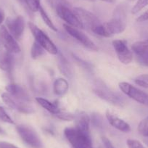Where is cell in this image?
<instances>
[{"mask_svg": "<svg viewBox=\"0 0 148 148\" xmlns=\"http://www.w3.org/2000/svg\"><path fill=\"white\" fill-rule=\"evenodd\" d=\"M14 58L12 53L8 52L0 54V68L7 72H10L12 69Z\"/></svg>", "mask_w": 148, "mask_h": 148, "instance_id": "obj_17", "label": "cell"}, {"mask_svg": "<svg viewBox=\"0 0 148 148\" xmlns=\"http://www.w3.org/2000/svg\"><path fill=\"white\" fill-rule=\"evenodd\" d=\"M64 134L73 148H93L90 134L83 133L75 127L65 128Z\"/></svg>", "mask_w": 148, "mask_h": 148, "instance_id": "obj_1", "label": "cell"}, {"mask_svg": "<svg viewBox=\"0 0 148 148\" xmlns=\"http://www.w3.org/2000/svg\"><path fill=\"white\" fill-rule=\"evenodd\" d=\"M119 88L125 95L129 96L132 99L142 105L148 106L147 93L140 90L127 82H121L119 84Z\"/></svg>", "mask_w": 148, "mask_h": 148, "instance_id": "obj_4", "label": "cell"}, {"mask_svg": "<svg viewBox=\"0 0 148 148\" xmlns=\"http://www.w3.org/2000/svg\"><path fill=\"white\" fill-rule=\"evenodd\" d=\"M73 12L80 21L83 28H89L92 31L95 27L100 24V21L97 17L87 10L77 7L74 8Z\"/></svg>", "mask_w": 148, "mask_h": 148, "instance_id": "obj_5", "label": "cell"}, {"mask_svg": "<svg viewBox=\"0 0 148 148\" xmlns=\"http://www.w3.org/2000/svg\"><path fill=\"white\" fill-rule=\"evenodd\" d=\"M0 42L2 43L7 52L12 54L19 53L21 47L18 45L16 39L9 32L5 25L0 27Z\"/></svg>", "mask_w": 148, "mask_h": 148, "instance_id": "obj_6", "label": "cell"}, {"mask_svg": "<svg viewBox=\"0 0 148 148\" xmlns=\"http://www.w3.org/2000/svg\"><path fill=\"white\" fill-rule=\"evenodd\" d=\"M2 99L10 108L15 110L23 113H31L34 110L32 107L26 104V102H20L12 98L8 93H3L2 95Z\"/></svg>", "mask_w": 148, "mask_h": 148, "instance_id": "obj_12", "label": "cell"}, {"mask_svg": "<svg viewBox=\"0 0 148 148\" xmlns=\"http://www.w3.org/2000/svg\"><path fill=\"white\" fill-rule=\"evenodd\" d=\"M39 12H40V15H41V16H42V20H43L44 22L45 23V24H46V25H47L49 28H51L52 31H58V28H56V26L55 25V24L52 23V20L49 18V15H47V12L43 9V8H42V7H41V8H39Z\"/></svg>", "mask_w": 148, "mask_h": 148, "instance_id": "obj_22", "label": "cell"}, {"mask_svg": "<svg viewBox=\"0 0 148 148\" xmlns=\"http://www.w3.org/2000/svg\"><path fill=\"white\" fill-rule=\"evenodd\" d=\"M134 82L136 84L144 88L148 89V74H142L135 78Z\"/></svg>", "mask_w": 148, "mask_h": 148, "instance_id": "obj_28", "label": "cell"}, {"mask_svg": "<svg viewBox=\"0 0 148 148\" xmlns=\"http://www.w3.org/2000/svg\"><path fill=\"white\" fill-rule=\"evenodd\" d=\"M8 93L15 100L20 102H28L30 101L29 95L23 86L15 84H10L6 86Z\"/></svg>", "mask_w": 148, "mask_h": 148, "instance_id": "obj_14", "label": "cell"}, {"mask_svg": "<svg viewBox=\"0 0 148 148\" xmlns=\"http://www.w3.org/2000/svg\"><path fill=\"white\" fill-rule=\"evenodd\" d=\"M107 37H111L112 36L123 33L126 29V23L121 18H113L108 22L103 23Z\"/></svg>", "mask_w": 148, "mask_h": 148, "instance_id": "obj_11", "label": "cell"}, {"mask_svg": "<svg viewBox=\"0 0 148 148\" xmlns=\"http://www.w3.org/2000/svg\"><path fill=\"white\" fill-rule=\"evenodd\" d=\"M0 148H19L17 146L14 145L8 142H2L0 141Z\"/></svg>", "mask_w": 148, "mask_h": 148, "instance_id": "obj_34", "label": "cell"}, {"mask_svg": "<svg viewBox=\"0 0 148 148\" xmlns=\"http://www.w3.org/2000/svg\"><path fill=\"white\" fill-rule=\"evenodd\" d=\"M0 120L3 122H5V123H11V124H13L14 123L13 120L8 114L5 110L1 106H0Z\"/></svg>", "mask_w": 148, "mask_h": 148, "instance_id": "obj_30", "label": "cell"}, {"mask_svg": "<svg viewBox=\"0 0 148 148\" xmlns=\"http://www.w3.org/2000/svg\"><path fill=\"white\" fill-rule=\"evenodd\" d=\"M106 118L110 124L119 131L124 132V133H128L131 131V127L129 123H127L123 119H120L117 116L113 114V113H111L110 111H106Z\"/></svg>", "mask_w": 148, "mask_h": 148, "instance_id": "obj_15", "label": "cell"}, {"mask_svg": "<svg viewBox=\"0 0 148 148\" xmlns=\"http://www.w3.org/2000/svg\"><path fill=\"white\" fill-rule=\"evenodd\" d=\"M44 53H45V49L36 42H34L31 50V58L33 59H37V58H40L42 55H43Z\"/></svg>", "mask_w": 148, "mask_h": 148, "instance_id": "obj_21", "label": "cell"}, {"mask_svg": "<svg viewBox=\"0 0 148 148\" xmlns=\"http://www.w3.org/2000/svg\"><path fill=\"white\" fill-rule=\"evenodd\" d=\"M6 25L9 32L15 39H20L25 30V20L21 15L15 18H8L6 21Z\"/></svg>", "mask_w": 148, "mask_h": 148, "instance_id": "obj_9", "label": "cell"}, {"mask_svg": "<svg viewBox=\"0 0 148 148\" xmlns=\"http://www.w3.org/2000/svg\"><path fill=\"white\" fill-rule=\"evenodd\" d=\"M5 11L2 9V8H0V25L3 23V21H5Z\"/></svg>", "mask_w": 148, "mask_h": 148, "instance_id": "obj_36", "label": "cell"}, {"mask_svg": "<svg viewBox=\"0 0 148 148\" xmlns=\"http://www.w3.org/2000/svg\"><path fill=\"white\" fill-rule=\"evenodd\" d=\"M54 116L58 118V119L62 121H71L74 120V119H75V115L72 114L71 113L64 112V111L61 110L60 112H58V113L54 115Z\"/></svg>", "mask_w": 148, "mask_h": 148, "instance_id": "obj_29", "label": "cell"}, {"mask_svg": "<svg viewBox=\"0 0 148 148\" xmlns=\"http://www.w3.org/2000/svg\"><path fill=\"white\" fill-rule=\"evenodd\" d=\"M58 65H59L60 71L65 76H68V77H71L72 76V70H71V66H70L68 62L63 56H60Z\"/></svg>", "mask_w": 148, "mask_h": 148, "instance_id": "obj_20", "label": "cell"}, {"mask_svg": "<svg viewBox=\"0 0 148 148\" xmlns=\"http://www.w3.org/2000/svg\"><path fill=\"white\" fill-rule=\"evenodd\" d=\"M48 3L52 7L56 8L60 5H65V0H47Z\"/></svg>", "mask_w": 148, "mask_h": 148, "instance_id": "obj_32", "label": "cell"}, {"mask_svg": "<svg viewBox=\"0 0 148 148\" xmlns=\"http://www.w3.org/2000/svg\"><path fill=\"white\" fill-rule=\"evenodd\" d=\"M28 25L33 36L35 38L36 42L39 45H41L45 49V50L52 55L58 54V48L45 32H43L40 28H38L35 24L31 22H28Z\"/></svg>", "mask_w": 148, "mask_h": 148, "instance_id": "obj_2", "label": "cell"}, {"mask_svg": "<svg viewBox=\"0 0 148 148\" xmlns=\"http://www.w3.org/2000/svg\"><path fill=\"white\" fill-rule=\"evenodd\" d=\"M148 5V0H137L136 3L135 4L134 6L133 7L132 10V13L135 15L138 12H140L142 10L146 8Z\"/></svg>", "mask_w": 148, "mask_h": 148, "instance_id": "obj_27", "label": "cell"}, {"mask_svg": "<svg viewBox=\"0 0 148 148\" xmlns=\"http://www.w3.org/2000/svg\"><path fill=\"white\" fill-rule=\"evenodd\" d=\"M136 60L139 64L148 67V50H144L136 54Z\"/></svg>", "mask_w": 148, "mask_h": 148, "instance_id": "obj_25", "label": "cell"}, {"mask_svg": "<svg viewBox=\"0 0 148 148\" xmlns=\"http://www.w3.org/2000/svg\"><path fill=\"white\" fill-rule=\"evenodd\" d=\"M102 142H103L105 148H114L113 145L110 142V141L106 137H102Z\"/></svg>", "mask_w": 148, "mask_h": 148, "instance_id": "obj_35", "label": "cell"}, {"mask_svg": "<svg viewBox=\"0 0 148 148\" xmlns=\"http://www.w3.org/2000/svg\"><path fill=\"white\" fill-rule=\"evenodd\" d=\"M132 48L135 54L139 53V52L144 50H148V39L135 42L132 45Z\"/></svg>", "mask_w": 148, "mask_h": 148, "instance_id": "obj_23", "label": "cell"}, {"mask_svg": "<svg viewBox=\"0 0 148 148\" xmlns=\"http://www.w3.org/2000/svg\"><path fill=\"white\" fill-rule=\"evenodd\" d=\"M126 144L129 148H145L143 145L136 139H129L126 141Z\"/></svg>", "mask_w": 148, "mask_h": 148, "instance_id": "obj_31", "label": "cell"}, {"mask_svg": "<svg viewBox=\"0 0 148 148\" xmlns=\"http://www.w3.org/2000/svg\"><path fill=\"white\" fill-rule=\"evenodd\" d=\"M145 138H146V139H145V143L148 145V137H145Z\"/></svg>", "mask_w": 148, "mask_h": 148, "instance_id": "obj_38", "label": "cell"}, {"mask_svg": "<svg viewBox=\"0 0 148 148\" xmlns=\"http://www.w3.org/2000/svg\"><path fill=\"white\" fill-rule=\"evenodd\" d=\"M101 1H103V2H108V3H113L116 0H101Z\"/></svg>", "mask_w": 148, "mask_h": 148, "instance_id": "obj_37", "label": "cell"}, {"mask_svg": "<svg viewBox=\"0 0 148 148\" xmlns=\"http://www.w3.org/2000/svg\"><path fill=\"white\" fill-rule=\"evenodd\" d=\"M56 11L60 18L66 22L68 25L76 28H83L80 21H79L73 11L71 10L66 5H58L56 8Z\"/></svg>", "mask_w": 148, "mask_h": 148, "instance_id": "obj_8", "label": "cell"}, {"mask_svg": "<svg viewBox=\"0 0 148 148\" xmlns=\"http://www.w3.org/2000/svg\"><path fill=\"white\" fill-rule=\"evenodd\" d=\"M94 92L101 99H104L106 102H110L114 105L122 106L123 105V99L118 94L114 93L104 88H96L94 89Z\"/></svg>", "mask_w": 148, "mask_h": 148, "instance_id": "obj_13", "label": "cell"}, {"mask_svg": "<svg viewBox=\"0 0 148 148\" xmlns=\"http://www.w3.org/2000/svg\"><path fill=\"white\" fill-rule=\"evenodd\" d=\"M137 22L142 23V22H145V21H148V10L145 11L144 13H142V15H139L136 20Z\"/></svg>", "mask_w": 148, "mask_h": 148, "instance_id": "obj_33", "label": "cell"}, {"mask_svg": "<svg viewBox=\"0 0 148 148\" xmlns=\"http://www.w3.org/2000/svg\"><path fill=\"white\" fill-rule=\"evenodd\" d=\"M29 10L32 12H37L41 8L40 0H23Z\"/></svg>", "mask_w": 148, "mask_h": 148, "instance_id": "obj_26", "label": "cell"}, {"mask_svg": "<svg viewBox=\"0 0 148 148\" xmlns=\"http://www.w3.org/2000/svg\"><path fill=\"white\" fill-rule=\"evenodd\" d=\"M75 126L76 129L83 133L90 134V119L86 113L81 112L75 116Z\"/></svg>", "mask_w": 148, "mask_h": 148, "instance_id": "obj_16", "label": "cell"}, {"mask_svg": "<svg viewBox=\"0 0 148 148\" xmlns=\"http://www.w3.org/2000/svg\"><path fill=\"white\" fill-rule=\"evenodd\" d=\"M36 100L42 108H45L47 111H49V113H52V114L55 115L60 111V109L58 108V106L56 104L53 103V102H50V101L47 100V99H45V98L36 97Z\"/></svg>", "mask_w": 148, "mask_h": 148, "instance_id": "obj_19", "label": "cell"}, {"mask_svg": "<svg viewBox=\"0 0 148 148\" xmlns=\"http://www.w3.org/2000/svg\"><path fill=\"white\" fill-rule=\"evenodd\" d=\"M90 1H93V0H90Z\"/></svg>", "mask_w": 148, "mask_h": 148, "instance_id": "obj_40", "label": "cell"}, {"mask_svg": "<svg viewBox=\"0 0 148 148\" xmlns=\"http://www.w3.org/2000/svg\"><path fill=\"white\" fill-rule=\"evenodd\" d=\"M64 28L69 35H71L73 38L76 39L78 42L82 44L86 48L93 51L98 50V48L96 45L83 32L78 30L76 28L68 25V24H64Z\"/></svg>", "mask_w": 148, "mask_h": 148, "instance_id": "obj_7", "label": "cell"}, {"mask_svg": "<svg viewBox=\"0 0 148 148\" xmlns=\"http://www.w3.org/2000/svg\"><path fill=\"white\" fill-rule=\"evenodd\" d=\"M129 2H134V1H136V0H128Z\"/></svg>", "mask_w": 148, "mask_h": 148, "instance_id": "obj_39", "label": "cell"}, {"mask_svg": "<svg viewBox=\"0 0 148 148\" xmlns=\"http://www.w3.org/2000/svg\"><path fill=\"white\" fill-rule=\"evenodd\" d=\"M113 46L121 62L125 65H128L132 62L133 55L130 49L128 48L126 41L115 40L113 42Z\"/></svg>", "mask_w": 148, "mask_h": 148, "instance_id": "obj_10", "label": "cell"}, {"mask_svg": "<svg viewBox=\"0 0 148 148\" xmlns=\"http://www.w3.org/2000/svg\"><path fill=\"white\" fill-rule=\"evenodd\" d=\"M68 88H69V86H68V82L62 78L56 79L54 82L53 89L55 95H59V96L64 95L68 92Z\"/></svg>", "mask_w": 148, "mask_h": 148, "instance_id": "obj_18", "label": "cell"}, {"mask_svg": "<svg viewBox=\"0 0 148 148\" xmlns=\"http://www.w3.org/2000/svg\"><path fill=\"white\" fill-rule=\"evenodd\" d=\"M138 132L144 137H148V116L140 121L138 125Z\"/></svg>", "mask_w": 148, "mask_h": 148, "instance_id": "obj_24", "label": "cell"}, {"mask_svg": "<svg viewBox=\"0 0 148 148\" xmlns=\"http://www.w3.org/2000/svg\"><path fill=\"white\" fill-rule=\"evenodd\" d=\"M16 130L21 139L24 142L33 148H40L42 142L36 132L31 127L26 125H18L16 126Z\"/></svg>", "mask_w": 148, "mask_h": 148, "instance_id": "obj_3", "label": "cell"}]
</instances>
